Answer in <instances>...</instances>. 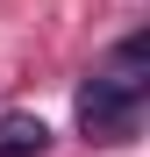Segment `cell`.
Returning <instances> with one entry per match:
<instances>
[{
    "label": "cell",
    "mask_w": 150,
    "mask_h": 157,
    "mask_svg": "<svg viewBox=\"0 0 150 157\" xmlns=\"http://www.w3.org/2000/svg\"><path fill=\"white\" fill-rule=\"evenodd\" d=\"M50 150V128L36 114H0V157H43Z\"/></svg>",
    "instance_id": "7a4b0ae2"
},
{
    "label": "cell",
    "mask_w": 150,
    "mask_h": 157,
    "mask_svg": "<svg viewBox=\"0 0 150 157\" xmlns=\"http://www.w3.org/2000/svg\"><path fill=\"white\" fill-rule=\"evenodd\" d=\"M143 64H150V36H121L107 50L86 86H79V128L93 143H129L143 121Z\"/></svg>",
    "instance_id": "6da1fadb"
}]
</instances>
